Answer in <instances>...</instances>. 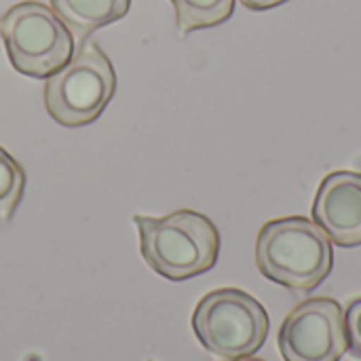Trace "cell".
Returning a JSON list of instances; mask_svg holds the SVG:
<instances>
[{
    "label": "cell",
    "mask_w": 361,
    "mask_h": 361,
    "mask_svg": "<svg viewBox=\"0 0 361 361\" xmlns=\"http://www.w3.org/2000/svg\"><path fill=\"white\" fill-rule=\"evenodd\" d=\"M283 2H288V0H241V4L252 8V11H267V8L279 6Z\"/></svg>",
    "instance_id": "cell-12"
},
{
    "label": "cell",
    "mask_w": 361,
    "mask_h": 361,
    "mask_svg": "<svg viewBox=\"0 0 361 361\" xmlns=\"http://www.w3.org/2000/svg\"><path fill=\"white\" fill-rule=\"evenodd\" d=\"M23 186H25L23 167L4 148H0V224L11 222L13 214L21 203Z\"/></svg>",
    "instance_id": "cell-10"
},
{
    "label": "cell",
    "mask_w": 361,
    "mask_h": 361,
    "mask_svg": "<svg viewBox=\"0 0 361 361\" xmlns=\"http://www.w3.org/2000/svg\"><path fill=\"white\" fill-rule=\"evenodd\" d=\"M140 231V252L146 264L169 281H184L212 271L220 254L216 224L192 209L163 218L133 216Z\"/></svg>",
    "instance_id": "cell-2"
},
{
    "label": "cell",
    "mask_w": 361,
    "mask_h": 361,
    "mask_svg": "<svg viewBox=\"0 0 361 361\" xmlns=\"http://www.w3.org/2000/svg\"><path fill=\"white\" fill-rule=\"evenodd\" d=\"M235 361H264V360H258V357H241V360H235Z\"/></svg>",
    "instance_id": "cell-13"
},
{
    "label": "cell",
    "mask_w": 361,
    "mask_h": 361,
    "mask_svg": "<svg viewBox=\"0 0 361 361\" xmlns=\"http://www.w3.org/2000/svg\"><path fill=\"white\" fill-rule=\"evenodd\" d=\"M345 326H347V341H349V353L361 360V298L353 300L347 307L345 313Z\"/></svg>",
    "instance_id": "cell-11"
},
{
    "label": "cell",
    "mask_w": 361,
    "mask_h": 361,
    "mask_svg": "<svg viewBox=\"0 0 361 361\" xmlns=\"http://www.w3.org/2000/svg\"><path fill=\"white\" fill-rule=\"evenodd\" d=\"M279 351L286 361H341L349 349L345 311L332 298H311L283 319Z\"/></svg>",
    "instance_id": "cell-6"
},
{
    "label": "cell",
    "mask_w": 361,
    "mask_h": 361,
    "mask_svg": "<svg viewBox=\"0 0 361 361\" xmlns=\"http://www.w3.org/2000/svg\"><path fill=\"white\" fill-rule=\"evenodd\" d=\"M0 36L13 68L23 76L49 78L74 55L72 32L42 2L13 4L0 19Z\"/></svg>",
    "instance_id": "cell-5"
},
{
    "label": "cell",
    "mask_w": 361,
    "mask_h": 361,
    "mask_svg": "<svg viewBox=\"0 0 361 361\" xmlns=\"http://www.w3.org/2000/svg\"><path fill=\"white\" fill-rule=\"evenodd\" d=\"M182 34L224 23L233 11L235 0H171Z\"/></svg>",
    "instance_id": "cell-9"
},
{
    "label": "cell",
    "mask_w": 361,
    "mask_h": 361,
    "mask_svg": "<svg viewBox=\"0 0 361 361\" xmlns=\"http://www.w3.org/2000/svg\"><path fill=\"white\" fill-rule=\"evenodd\" d=\"M192 330L212 355L235 361L252 357L262 349L271 322L254 296L237 288H222L199 300L192 313Z\"/></svg>",
    "instance_id": "cell-3"
},
{
    "label": "cell",
    "mask_w": 361,
    "mask_h": 361,
    "mask_svg": "<svg viewBox=\"0 0 361 361\" xmlns=\"http://www.w3.org/2000/svg\"><path fill=\"white\" fill-rule=\"evenodd\" d=\"M313 220L341 247L361 245V173L332 171L324 178L315 203Z\"/></svg>",
    "instance_id": "cell-7"
},
{
    "label": "cell",
    "mask_w": 361,
    "mask_h": 361,
    "mask_svg": "<svg viewBox=\"0 0 361 361\" xmlns=\"http://www.w3.org/2000/svg\"><path fill=\"white\" fill-rule=\"evenodd\" d=\"M131 0H51V8L80 40L127 15Z\"/></svg>",
    "instance_id": "cell-8"
},
{
    "label": "cell",
    "mask_w": 361,
    "mask_h": 361,
    "mask_svg": "<svg viewBox=\"0 0 361 361\" xmlns=\"http://www.w3.org/2000/svg\"><path fill=\"white\" fill-rule=\"evenodd\" d=\"M256 264L267 279L290 292L309 294L332 271V241L315 220L302 216L271 220L258 233Z\"/></svg>",
    "instance_id": "cell-1"
},
{
    "label": "cell",
    "mask_w": 361,
    "mask_h": 361,
    "mask_svg": "<svg viewBox=\"0 0 361 361\" xmlns=\"http://www.w3.org/2000/svg\"><path fill=\"white\" fill-rule=\"evenodd\" d=\"M114 91L112 61L95 42L80 40L70 61L47 78L44 106L55 123L82 127L102 116Z\"/></svg>",
    "instance_id": "cell-4"
}]
</instances>
